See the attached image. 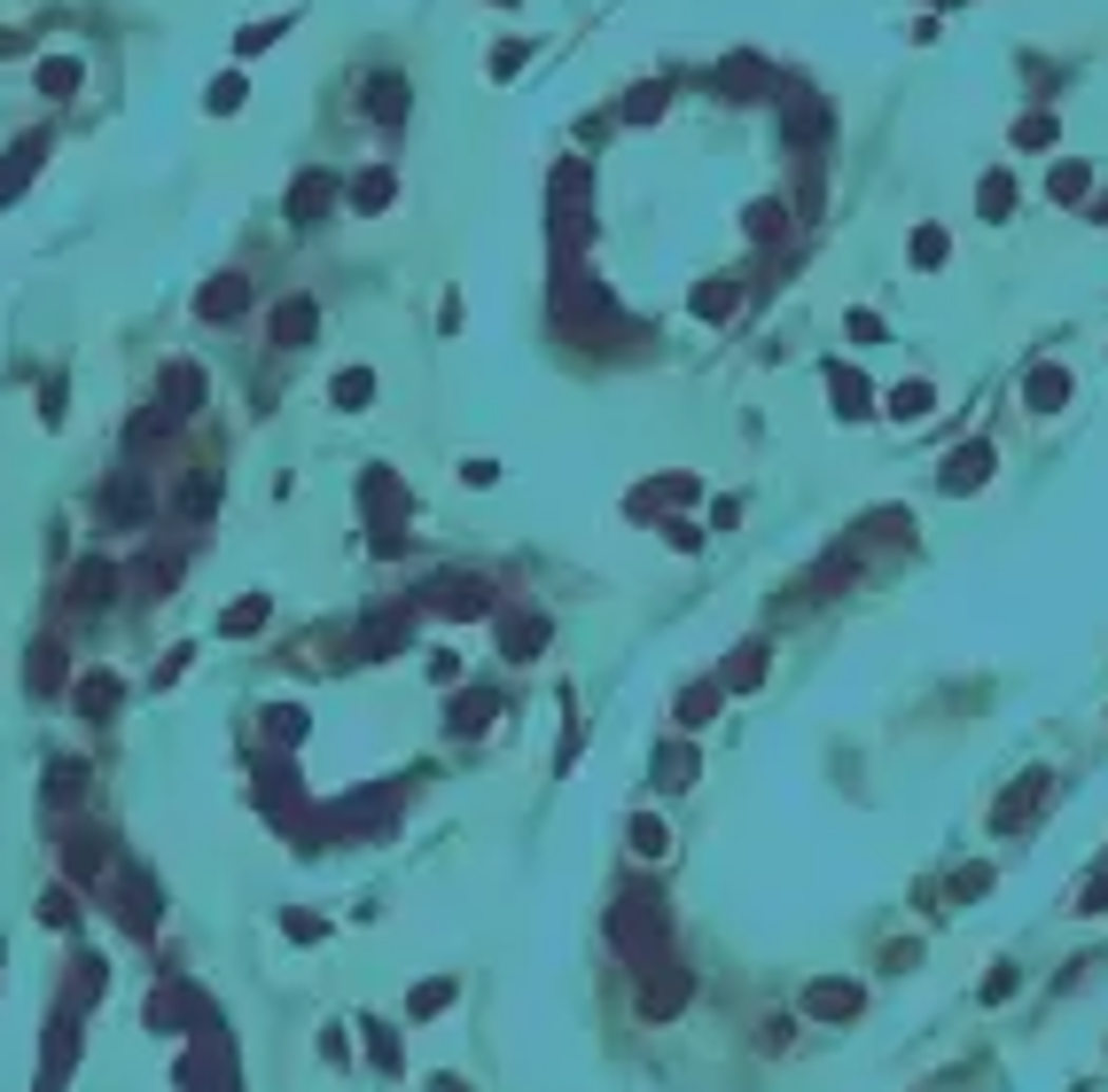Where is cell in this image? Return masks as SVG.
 Listing matches in <instances>:
<instances>
[{
    "mask_svg": "<svg viewBox=\"0 0 1108 1092\" xmlns=\"http://www.w3.org/2000/svg\"><path fill=\"white\" fill-rule=\"evenodd\" d=\"M983 476H992V445H960V453H953V468H944V484L968 492V484H983Z\"/></svg>",
    "mask_w": 1108,
    "mask_h": 1092,
    "instance_id": "1",
    "label": "cell"
},
{
    "mask_svg": "<svg viewBox=\"0 0 1108 1092\" xmlns=\"http://www.w3.org/2000/svg\"><path fill=\"white\" fill-rule=\"evenodd\" d=\"M804 1007H813V1015H859V991H851V983H813Z\"/></svg>",
    "mask_w": 1108,
    "mask_h": 1092,
    "instance_id": "2",
    "label": "cell"
},
{
    "mask_svg": "<svg viewBox=\"0 0 1108 1092\" xmlns=\"http://www.w3.org/2000/svg\"><path fill=\"white\" fill-rule=\"evenodd\" d=\"M1062 399H1070V375H1062V367H1031V406L1054 414Z\"/></svg>",
    "mask_w": 1108,
    "mask_h": 1092,
    "instance_id": "3",
    "label": "cell"
},
{
    "mask_svg": "<svg viewBox=\"0 0 1108 1092\" xmlns=\"http://www.w3.org/2000/svg\"><path fill=\"white\" fill-rule=\"evenodd\" d=\"M890 414H898V422H921V414H937V390H929V383H905L898 399H890Z\"/></svg>",
    "mask_w": 1108,
    "mask_h": 1092,
    "instance_id": "4",
    "label": "cell"
},
{
    "mask_svg": "<svg viewBox=\"0 0 1108 1092\" xmlns=\"http://www.w3.org/2000/svg\"><path fill=\"white\" fill-rule=\"evenodd\" d=\"M671 836H664V827L656 820H632V850H641V859H656V850H664Z\"/></svg>",
    "mask_w": 1108,
    "mask_h": 1092,
    "instance_id": "5",
    "label": "cell"
}]
</instances>
